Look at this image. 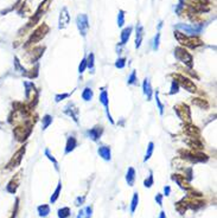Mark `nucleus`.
<instances>
[{"label": "nucleus", "mask_w": 217, "mask_h": 218, "mask_svg": "<svg viewBox=\"0 0 217 218\" xmlns=\"http://www.w3.org/2000/svg\"><path fill=\"white\" fill-rule=\"evenodd\" d=\"M174 37L177 38V41L182 45H185V46L191 48V49H195L198 45H202V42L200 39H197V38H189V37H186L184 33L179 32V31L174 32Z\"/></svg>", "instance_id": "nucleus-1"}, {"label": "nucleus", "mask_w": 217, "mask_h": 218, "mask_svg": "<svg viewBox=\"0 0 217 218\" xmlns=\"http://www.w3.org/2000/svg\"><path fill=\"white\" fill-rule=\"evenodd\" d=\"M174 56L182 62V63H184L188 68H192L193 66V58H192V56L191 54L184 49V48H176L174 49Z\"/></svg>", "instance_id": "nucleus-2"}, {"label": "nucleus", "mask_w": 217, "mask_h": 218, "mask_svg": "<svg viewBox=\"0 0 217 218\" xmlns=\"http://www.w3.org/2000/svg\"><path fill=\"white\" fill-rule=\"evenodd\" d=\"M173 77L176 78L174 81H177L178 84H180L185 90H188V92H190V93H196L197 92V87L195 85V83L190 78H188L183 75H179V74L173 75Z\"/></svg>", "instance_id": "nucleus-3"}, {"label": "nucleus", "mask_w": 217, "mask_h": 218, "mask_svg": "<svg viewBox=\"0 0 217 218\" xmlns=\"http://www.w3.org/2000/svg\"><path fill=\"white\" fill-rule=\"evenodd\" d=\"M25 151H26L25 146H23V147H20L19 150H18V151L14 153V155L12 157V159L8 161L6 168H7V170H13V168H15L17 166H19L20 162H22V160H23V157H24V154H25Z\"/></svg>", "instance_id": "nucleus-4"}, {"label": "nucleus", "mask_w": 217, "mask_h": 218, "mask_svg": "<svg viewBox=\"0 0 217 218\" xmlns=\"http://www.w3.org/2000/svg\"><path fill=\"white\" fill-rule=\"evenodd\" d=\"M13 134L18 141H25L31 134V124L27 126H18L14 128Z\"/></svg>", "instance_id": "nucleus-5"}, {"label": "nucleus", "mask_w": 217, "mask_h": 218, "mask_svg": "<svg viewBox=\"0 0 217 218\" xmlns=\"http://www.w3.org/2000/svg\"><path fill=\"white\" fill-rule=\"evenodd\" d=\"M49 31V27L46 26V25H42V26H39L37 30H36L34 32H33V34L30 37V39L27 41V45H30V44H34V43H37V42H39L44 36L46 34V32Z\"/></svg>", "instance_id": "nucleus-6"}, {"label": "nucleus", "mask_w": 217, "mask_h": 218, "mask_svg": "<svg viewBox=\"0 0 217 218\" xmlns=\"http://www.w3.org/2000/svg\"><path fill=\"white\" fill-rule=\"evenodd\" d=\"M76 24H77V27H78V31L80 33L85 37L87 36V32L89 30V23H88V17L87 14H80L77 15L76 18Z\"/></svg>", "instance_id": "nucleus-7"}, {"label": "nucleus", "mask_w": 217, "mask_h": 218, "mask_svg": "<svg viewBox=\"0 0 217 218\" xmlns=\"http://www.w3.org/2000/svg\"><path fill=\"white\" fill-rule=\"evenodd\" d=\"M174 112L177 113L178 117L182 119L183 121L188 120L189 122L191 121V113H190V108L186 104H180L174 107Z\"/></svg>", "instance_id": "nucleus-8"}, {"label": "nucleus", "mask_w": 217, "mask_h": 218, "mask_svg": "<svg viewBox=\"0 0 217 218\" xmlns=\"http://www.w3.org/2000/svg\"><path fill=\"white\" fill-rule=\"evenodd\" d=\"M177 29H180L185 31V33L190 34V36H195L202 32V25H197V24H192V25H188V24H178Z\"/></svg>", "instance_id": "nucleus-9"}, {"label": "nucleus", "mask_w": 217, "mask_h": 218, "mask_svg": "<svg viewBox=\"0 0 217 218\" xmlns=\"http://www.w3.org/2000/svg\"><path fill=\"white\" fill-rule=\"evenodd\" d=\"M183 153V158L190 160L191 162H200V161H206L208 157L203 153H191L188 151H182Z\"/></svg>", "instance_id": "nucleus-10"}, {"label": "nucleus", "mask_w": 217, "mask_h": 218, "mask_svg": "<svg viewBox=\"0 0 217 218\" xmlns=\"http://www.w3.org/2000/svg\"><path fill=\"white\" fill-rule=\"evenodd\" d=\"M64 113H65L66 115H69L76 123L78 122V114H80V110H78V108H77L74 103L66 104L65 108H64Z\"/></svg>", "instance_id": "nucleus-11"}, {"label": "nucleus", "mask_w": 217, "mask_h": 218, "mask_svg": "<svg viewBox=\"0 0 217 218\" xmlns=\"http://www.w3.org/2000/svg\"><path fill=\"white\" fill-rule=\"evenodd\" d=\"M100 102L103 104V107H104V109H106V114H107L108 119H109V121H111L112 123H114V121H113V119H112V115H111V113H109V109H108L109 100H108V94H107V92H106L104 89H102V92H101V94H100Z\"/></svg>", "instance_id": "nucleus-12"}, {"label": "nucleus", "mask_w": 217, "mask_h": 218, "mask_svg": "<svg viewBox=\"0 0 217 218\" xmlns=\"http://www.w3.org/2000/svg\"><path fill=\"white\" fill-rule=\"evenodd\" d=\"M102 133H103V128H102L101 126H96V127H94V128L89 129V131L87 132V135H88L90 139H92L93 141H97V140L101 138Z\"/></svg>", "instance_id": "nucleus-13"}, {"label": "nucleus", "mask_w": 217, "mask_h": 218, "mask_svg": "<svg viewBox=\"0 0 217 218\" xmlns=\"http://www.w3.org/2000/svg\"><path fill=\"white\" fill-rule=\"evenodd\" d=\"M70 22V15H69V12H68V8L66 7H63V10L61 11V14H60V29H64L68 26Z\"/></svg>", "instance_id": "nucleus-14"}, {"label": "nucleus", "mask_w": 217, "mask_h": 218, "mask_svg": "<svg viewBox=\"0 0 217 218\" xmlns=\"http://www.w3.org/2000/svg\"><path fill=\"white\" fill-rule=\"evenodd\" d=\"M19 180H20V173H18V174H15V177L12 178V180L8 183L6 190L10 193H15V191L18 189V185H19Z\"/></svg>", "instance_id": "nucleus-15"}, {"label": "nucleus", "mask_w": 217, "mask_h": 218, "mask_svg": "<svg viewBox=\"0 0 217 218\" xmlns=\"http://www.w3.org/2000/svg\"><path fill=\"white\" fill-rule=\"evenodd\" d=\"M77 146V140L75 139V136H69L66 140V146H65V154L72 152Z\"/></svg>", "instance_id": "nucleus-16"}, {"label": "nucleus", "mask_w": 217, "mask_h": 218, "mask_svg": "<svg viewBox=\"0 0 217 218\" xmlns=\"http://www.w3.org/2000/svg\"><path fill=\"white\" fill-rule=\"evenodd\" d=\"M99 154H100V157L102 158V159H104V160H111V158H112V153H111V148L109 147H107V146H101V147H99Z\"/></svg>", "instance_id": "nucleus-17"}, {"label": "nucleus", "mask_w": 217, "mask_h": 218, "mask_svg": "<svg viewBox=\"0 0 217 218\" xmlns=\"http://www.w3.org/2000/svg\"><path fill=\"white\" fill-rule=\"evenodd\" d=\"M142 89H144V94L147 96V100L150 101L151 97H152V87H151V83H150L148 78H145V81L142 83Z\"/></svg>", "instance_id": "nucleus-18"}, {"label": "nucleus", "mask_w": 217, "mask_h": 218, "mask_svg": "<svg viewBox=\"0 0 217 218\" xmlns=\"http://www.w3.org/2000/svg\"><path fill=\"white\" fill-rule=\"evenodd\" d=\"M172 179L176 180L182 189H184V190H190V186L185 183V177H182V175H179V174H174V175L172 177Z\"/></svg>", "instance_id": "nucleus-19"}, {"label": "nucleus", "mask_w": 217, "mask_h": 218, "mask_svg": "<svg viewBox=\"0 0 217 218\" xmlns=\"http://www.w3.org/2000/svg\"><path fill=\"white\" fill-rule=\"evenodd\" d=\"M184 132H185L188 135H190L191 138H195V135H198V134H200V129H198L196 126H192V124L185 126Z\"/></svg>", "instance_id": "nucleus-20"}, {"label": "nucleus", "mask_w": 217, "mask_h": 218, "mask_svg": "<svg viewBox=\"0 0 217 218\" xmlns=\"http://www.w3.org/2000/svg\"><path fill=\"white\" fill-rule=\"evenodd\" d=\"M131 33H132V27L131 26L122 30V32H121V44L122 45H125L126 43L128 42V39L131 37Z\"/></svg>", "instance_id": "nucleus-21"}, {"label": "nucleus", "mask_w": 217, "mask_h": 218, "mask_svg": "<svg viewBox=\"0 0 217 218\" xmlns=\"http://www.w3.org/2000/svg\"><path fill=\"white\" fill-rule=\"evenodd\" d=\"M142 36H144V27L139 24L136 25V39H135V48H140L141 41H142Z\"/></svg>", "instance_id": "nucleus-22"}, {"label": "nucleus", "mask_w": 217, "mask_h": 218, "mask_svg": "<svg viewBox=\"0 0 217 218\" xmlns=\"http://www.w3.org/2000/svg\"><path fill=\"white\" fill-rule=\"evenodd\" d=\"M126 180L130 186H133L134 184V180H135V170L133 167H130L127 171V175H126Z\"/></svg>", "instance_id": "nucleus-23"}, {"label": "nucleus", "mask_w": 217, "mask_h": 218, "mask_svg": "<svg viewBox=\"0 0 217 218\" xmlns=\"http://www.w3.org/2000/svg\"><path fill=\"white\" fill-rule=\"evenodd\" d=\"M93 96H94V93H93V90L90 89V88H84V90L82 92V99L84 100V101H90L93 99Z\"/></svg>", "instance_id": "nucleus-24"}, {"label": "nucleus", "mask_w": 217, "mask_h": 218, "mask_svg": "<svg viewBox=\"0 0 217 218\" xmlns=\"http://www.w3.org/2000/svg\"><path fill=\"white\" fill-rule=\"evenodd\" d=\"M38 213H39L41 217H46V216L50 213V206H49V205H45V204L38 206Z\"/></svg>", "instance_id": "nucleus-25"}, {"label": "nucleus", "mask_w": 217, "mask_h": 218, "mask_svg": "<svg viewBox=\"0 0 217 218\" xmlns=\"http://www.w3.org/2000/svg\"><path fill=\"white\" fill-rule=\"evenodd\" d=\"M87 68H89L90 72L94 74V54L93 53H89V56L87 58Z\"/></svg>", "instance_id": "nucleus-26"}, {"label": "nucleus", "mask_w": 217, "mask_h": 218, "mask_svg": "<svg viewBox=\"0 0 217 218\" xmlns=\"http://www.w3.org/2000/svg\"><path fill=\"white\" fill-rule=\"evenodd\" d=\"M192 103H193L195 106H198L200 108H203V109L209 107L208 102H206L205 100H202V99H193V100H192Z\"/></svg>", "instance_id": "nucleus-27"}, {"label": "nucleus", "mask_w": 217, "mask_h": 218, "mask_svg": "<svg viewBox=\"0 0 217 218\" xmlns=\"http://www.w3.org/2000/svg\"><path fill=\"white\" fill-rule=\"evenodd\" d=\"M61 189H62V184L61 183H58V186H57V189L55 190V192H53V194L51 196V198H50V202L51 203H55L57 199H58V197H60V193H61Z\"/></svg>", "instance_id": "nucleus-28"}, {"label": "nucleus", "mask_w": 217, "mask_h": 218, "mask_svg": "<svg viewBox=\"0 0 217 218\" xmlns=\"http://www.w3.org/2000/svg\"><path fill=\"white\" fill-rule=\"evenodd\" d=\"M153 150H154V143H153V142H150V143H148V147H147V151H146V154H145V161H147V160L152 157Z\"/></svg>", "instance_id": "nucleus-29"}, {"label": "nucleus", "mask_w": 217, "mask_h": 218, "mask_svg": "<svg viewBox=\"0 0 217 218\" xmlns=\"http://www.w3.org/2000/svg\"><path fill=\"white\" fill-rule=\"evenodd\" d=\"M70 216V209L69 208H63L58 210V217L60 218H68Z\"/></svg>", "instance_id": "nucleus-30"}, {"label": "nucleus", "mask_w": 217, "mask_h": 218, "mask_svg": "<svg viewBox=\"0 0 217 218\" xmlns=\"http://www.w3.org/2000/svg\"><path fill=\"white\" fill-rule=\"evenodd\" d=\"M51 123H52V116L45 115V116L43 117V131H45Z\"/></svg>", "instance_id": "nucleus-31"}, {"label": "nucleus", "mask_w": 217, "mask_h": 218, "mask_svg": "<svg viewBox=\"0 0 217 218\" xmlns=\"http://www.w3.org/2000/svg\"><path fill=\"white\" fill-rule=\"evenodd\" d=\"M138 203H139V194H138V193H134L133 199H132V205H131V211H132V213L135 211V209H136V206H138Z\"/></svg>", "instance_id": "nucleus-32"}, {"label": "nucleus", "mask_w": 217, "mask_h": 218, "mask_svg": "<svg viewBox=\"0 0 217 218\" xmlns=\"http://www.w3.org/2000/svg\"><path fill=\"white\" fill-rule=\"evenodd\" d=\"M155 102H157L158 108H159V113L162 115V113H164V106H162V103H161L160 100H159V92H158V90L155 92Z\"/></svg>", "instance_id": "nucleus-33"}, {"label": "nucleus", "mask_w": 217, "mask_h": 218, "mask_svg": "<svg viewBox=\"0 0 217 218\" xmlns=\"http://www.w3.org/2000/svg\"><path fill=\"white\" fill-rule=\"evenodd\" d=\"M179 92V84L177 81H172V84H171V92H170V95H173V94H177Z\"/></svg>", "instance_id": "nucleus-34"}, {"label": "nucleus", "mask_w": 217, "mask_h": 218, "mask_svg": "<svg viewBox=\"0 0 217 218\" xmlns=\"http://www.w3.org/2000/svg\"><path fill=\"white\" fill-rule=\"evenodd\" d=\"M123 24H125V12L121 10L119 11V14H118V25L121 27Z\"/></svg>", "instance_id": "nucleus-35"}, {"label": "nucleus", "mask_w": 217, "mask_h": 218, "mask_svg": "<svg viewBox=\"0 0 217 218\" xmlns=\"http://www.w3.org/2000/svg\"><path fill=\"white\" fill-rule=\"evenodd\" d=\"M45 155H46V157H48V158H49V159H50V160H51L53 164H55V168L58 171V162H57V160H56L55 158H53V155L50 153V151H49V150H45Z\"/></svg>", "instance_id": "nucleus-36"}, {"label": "nucleus", "mask_w": 217, "mask_h": 218, "mask_svg": "<svg viewBox=\"0 0 217 218\" xmlns=\"http://www.w3.org/2000/svg\"><path fill=\"white\" fill-rule=\"evenodd\" d=\"M127 83H128V84H135V83H136V72H135V71H132V74H131L130 77H128Z\"/></svg>", "instance_id": "nucleus-37"}, {"label": "nucleus", "mask_w": 217, "mask_h": 218, "mask_svg": "<svg viewBox=\"0 0 217 218\" xmlns=\"http://www.w3.org/2000/svg\"><path fill=\"white\" fill-rule=\"evenodd\" d=\"M144 185L146 186V187H151L152 185H153V174L152 173H150V175H148V178L145 180V183H144Z\"/></svg>", "instance_id": "nucleus-38"}, {"label": "nucleus", "mask_w": 217, "mask_h": 218, "mask_svg": "<svg viewBox=\"0 0 217 218\" xmlns=\"http://www.w3.org/2000/svg\"><path fill=\"white\" fill-rule=\"evenodd\" d=\"M126 65V58H119L116 62H115V66L119 68V69H123Z\"/></svg>", "instance_id": "nucleus-39"}, {"label": "nucleus", "mask_w": 217, "mask_h": 218, "mask_svg": "<svg viewBox=\"0 0 217 218\" xmlns=\"http://www.w3.org/2000/svg\"><path fill=\"white\" fill-rule=\"evenodd\" d=\"M85 69H87V58H83L81 64H80V66H78V72H80V74H83Z\"/></svg>", "instance_id": "nucleus-40"}, {"label": "nucleus", "mask_w": 217, "mask_h": 218, "mask_svg": "<svg viewBox=\"0 0 217 218\" xmlns=\"http://www.w3.org/2000/svg\"><path fill=\"white\" fill-rule=\"evenodd\" d=\"M159 38H160V33H157V36L154 37V41H153V50L159 49Z\"/></svg>", "instance_id": "nucleus-41"}, {"label": "nucleus", "mask_w": 217, "mask_h": 218, "mask_svg": "<svg viewBox=\"0 0 217 218\" xmlns=\"http://www.w3.org/2000/svg\"><path fill=\"white\" fill-rule=\"evenodd\" d=\"M69 95H70V94H60V95H56L55 101H56V102H61L62 100H64V99L69 97Z\"/></svg>", "instance_id": "nucleus-42"}, {"label": "nucleus", "mask_w": 217, "mask_h": 218, "mask_svg": "<svg viewBox=\"0 0 217 218\" xmlns=\"http://www.w3.org/2000/svg\"><path fill=\"white\" fill-rule=\"evenodd\" d=\"M85 218H90L92 217V212H93V209H92V206H88L87 209H85Z\"/></svg>", "instance_id": "nucleus-43"}, {"label": "nucleus", "mask_w": 217, "mask_h": 218, "mask_svg": "<svg viewBox=\"0 0 217 218\" xmlns=\"http://www.w3.org/2000/svg\"><path fill=\"white\" fill-rule=\"evenodd\" d=\"M155 202H157L159 205H162V196H161L160 193H158V194L155 196Z\"/></svg>", "instance_id": "nucleus-44"}, {"label": "nucleus", "mask_w": 217, "mask_h": 218, "mask_svg": "<svg viewBox=\"0 0 217 218\" xmlns=\"http://www.w3.org/2000/svg\"><path fill=\"white\" fill-rule=\"evenodd\" d=\"M84 199H85V197H78L77 199H76V202H75V204L77 205V206H80V205H82L83 204V202H84Z\"/></svg>", "instance_id": "nucleus-45"}, {"label": "nucleus", "mask_w": 217, "mask_h": 218, "mask_svg": "<svg viewBox=\"0 0 217 218\" xmlns=\"http://www.w3.org/2000/svg\"><path fill=\"white\" fill-rule=\"evenodd\" d=\"M17 210H18V199L15 201V209H14V211H13V215L11 216V218H15V216H17Z\"/></svg>", "instance_id": "nucleus-46"}, {"label": "nucleus", "mask_w": 217, "mask_h": 218, "mask_svg": "<svg viewBox=\"0 0 217 218\" xmlns=\"http://www.w3.org/2000/svg\"><path fill=\"white\" fill-rule=\"evenodd\" d=\"M164 191H165V194H166V196H169V194H170V191H171L170 186H166V187L164 189Z\"/></svg>", "instance_id": "nucleus-47"}, {"label": "nucleus", "mask_w": 217, "mask_h": 218, "mask_svg": "<svg viewBox=\"0 0 217 218\" xmlns=\"http://www.w3.org/2000/svg\"><path fill=\"white\" fill-rule=\"evenodd\" d=\"M77 218H84V211H83V210H81V211L78 212V216H77Z\"/></svg>", "instance_id": "nucleus-48"}, {"label": "nucleus", "mask_w": 217, "mask_h": 218, "mask_svg": "<svg viewBox=\"0 0 217 218\" xmlns=\"http://www.w3.org/2000/svg\"><path fill=\"white\" fill-rule=\"evenodd\" d=\"M159 218H165V212H164V211H161V212H160Z\"/></svg>", "instance_id": "nucleus-49"}]
</instances>
